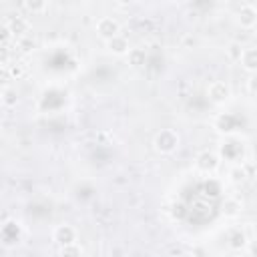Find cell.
<instances>
[{"label": "cell", "mask_w": 257, "mask_h": 257, "mask_svg": "<svg viewBox=\"0 0 257 257\" xmlns=\"http://www.w3.org/2000/svg\"><path fill=\"white\" fill-rule=\"evenodd\" d=\"M241 66L249 72H257V46H245L243 50V56H241Z\"/></svg>", "instance_id": "30bf717a"}, {"label": "cell", "mask_w": 257, "mask_h": 257, "mask_svg": "<svg viewBox=\"0 0 257 257\" xmlns=\"http://www.w3.org/2000/svg\"><path fill=\"white\" fill-rule=\"evenodd\" d=\"M237 22L241 28H255L257 26V8L253 4H241L237 10Z\"/></svg>", "instance_id": "8992f818"}, {"label": "cell", "mask_w": 257, "mask_h": 257, "mask_svg": "<svg viewBox=\"0 0 257 257\" xmlns=\"http://www.w3.org/2000/svg\"><path fill=\"white\" fill-rule=\"evenodd\" d=\"M229 175H231V181H233V183H243V181H245V177H247V173H245V169H243L241 165L233 167Z\"/></svg>", "instance_id": "ffe728a7"}, {"label": "cell", "mask_w": 257, "mask_h": 257, "mask_svg": "<svg viewBox=\"0 0 257 257\" xmlns=\"http://www.w3.org/2000/svg\"><path fill=\"white\" fill-rule=\"evenodd\" d=\"M247 90H249L251 94H257V72L251 74V78L247 80Z\"/></svg>", "instance_id": "7402d4cb"}, {"label": "cell", "mask_w": 257, "mask_h": 257, "mask_svg": "<svg viewBox=\"0 0 257 257\" xmlns=\"http://www.w3.org/2000/svg\"><path fill=\"white\" fill-rule=\"evenodd\" d=\"M177 257H195V255H189V253H181V255H177Z\"/></svg>", "instance_id": "d4e9b609"}, {"label": "cell", "mask_w": 257, "mask_h": 257, "mask_svg": "<svg viewBox=\"0 0 257 257\" xmlns=\"http://www.w3.org/2000/svg\"><path fill=\"white\" fill-rule=\"evenodd\" d=\"M6 70H8V74L12 76V78H22L24 74H26V62H22V60H12L8 66H6Z\"/></svg>", "instance_id": "2e32d148"}, {"label": "cell", "mask_w": 257, "mask_h": 257, "mask_svg": "<svg viewBox=\"0 0 257 257\" xmlns=\"http://www.w3.org/2000/svg\"><path fill=\"white\" fill-rule=\"evenodd\" d=\"M241 211H243V203H241V199H237V197H227V199L223 201V205H221V213H223V217H227V219L239 217Z\"/></svg>", "instance_id": "9c48e42d"}, {"label": "cell", "mask_w": 257, "mask_h": 257, "mask_svg": "<svg viewBox=\"0 0 257 257\" xmlns=\"http://www.w3.org/2000/svg\"><path fill=\"white\" fill-rule=\"evenodd\" d=\"M247 251H249V255H251V257H257V237H255V239H251V241L247 243Z\"/></svg>", "instance_id": "603a6c76"}, {"label": "cell", "mask_w": 257, "mask_h": 257, "mask_svg": "<svg viewBox=\"0 0 257 257\" xmlns=\"http://www.w3.org/2000/svg\"><path fill=\"white\" fill-rule=\"evenodd\" d=\"M60 257H82V247L78 243L60 247Z\"/></svg>", "instance_id": "d6986e66"}, {"label": "cell", "mask_w": 257, "mask_h": 257, "mask_svg": "<svg viewBox=\"0 0 257 257\" xmlns=\"http://www.w3.org/2000/svg\"><path fill=\"white\" fill-rule=\"evenodd\" d=\"M215 126H217L219 133H233L237 128V118L233 114H229V112L219 114L217 120H215Z\"/></svg>", "instance_id": "8fae6325"}, {"label": "cell", "mask_w": 257, "mask_h": 257, "mask_svg": "<svg viewBox=\"0 0 257 257\" xmlns=\"http://www.w3.org/2000/svg\"><path fill=\"white\" fill-rule=\"evenodd\" d=\"M153 147L161 155L175 153L177 147H179V135H177V131H173V128H161L155 135V139H153Z\"/></svg>", "instance_id": "6da1fadb"}, {"label": "cell", "mask_w": 257, "mask_h": 257, "mask_svg": "<svg viewBox=\"0 0 257 257\" xmlns=\"http://www.w3.org/2000/svg\"><path fill=\"white\" fill-rule=\"evenodd\" d=\"M171 213H173V217H177V219H183V215H185V207L179 203V205H175V207H173V211H171Z\"/></svg>", "instance_id": "cb8c5ba5"}, {"label": "cell", "mask_w": 257, "mask_h": 257, "mask_svg": "<svg viewBox=\"0 0 257 257\" xmlns=\"http://www.w3.org/2000/svg\"><path fill=\"white\" fill-rule=\"evenodd\" d=\"M205 191H207V195H209V191H211V195L217 197V195L221 193V187H219V183H215V181H207V183H205Z\"/></svg>", "instance_id": "44dd1931"}, {"label": "cell", "mask_w": 257, "mask_h": 257, "mask_svg": "<svg viewBox=\"0 0 257 257\" xmlns=\"http://www.w3.org/2000/svg\"><path fill=\"white\" fill-rule=\"evenodd\" d=\"M221 165V157L215 153V151H201L197 157H195V167L201 171V173H215Z\"/></svg>", "instance_id": "3957f363"}, {"label": "cell", "mask_w": 257, "mask_h": 257, "mask_svg": "<svg viewBox=\"0 0 257 257\" xmlns=\"http://www.w3.org/2000/svg\"><path fill=\"white\" fill-rule=\"evenodd\" d=\"M126 60L133 68H139L147 62V50L145 48H131L128 54H126Z\"/></svg>", "instance_id": "7c38bea8"}, {"label": "cell", "mask_w": 257, "mask_h": 257, "mask_svg": "<svg viewBox=\"0 0 257 257\" xmlns=\"http://www.w3.org/2000/svg\"><path fill=\"white\" fill-rule=\"evenodd\" d=\"M4 26L12 32L14 40H18V38H22V36L30 34V20H28L26 16H20V14L12 16V18H6Z\"/></svg>", "instance_id": "5b68a950"}, {"label": "cell", "mask_w": 257, "mask_h": 257, "mask_svg": "<svg viewBox=\"0 0 257 257\" xmlns=\"http://www.w3.org/2000/svg\"><path fill=\"white\" fill-rule=\"evenodd\" d=\"M16 46H18L20 50H24V52H30V50H34V48H36V38H34V36H32V32H30V34H26V36L18 38V40H16Z\"/></svg>", "instance_id": "ac0fdd59"}, {"label": "cell", "mask_w": 257, "mask_h": 257, "mask_svg": "<svg viewBox=\"0 0 257 257\" xmlns=\"http://www.w3.org/2000/svg\"><path fill=\"white\" fill-rule=\"evenodd\" d=\"M207 96H209L211 102H215V104H223V102H227V100L231 98V88H229L227 82H223V80H215V82H211V84L207 86Z\"/></svg>", "instance_id": "277c9868"}, {"label": "cell", "mask_w": 257, "mask_h": 257, "mask_svg": "<svg viewBox=\"0 0 257 257\" xmlns=\"http://www.w3.org/2000/svg\"><path fill=\"white\" fill-rule=\"evenodd\" d=\"M94 30H96V34H98L100 38H104V40L108 42L110 38H114V36L120 34V24H118V20L112 18V16H100V18L96 20V24H94Z\"/></svg>", "instance_id": "7a4b0ae2"}, {"label": "cell", "mask_w": 257, "mask_h": 257, "mask_svg": "<svg viewBox=\"0 0 257 257\" xmlns=\"http://www.w3.org/2000/svg\"><path fill=\"white\" fill-rule=\"evenodd\" d=\"M52 239L60 245V247H66V245H72L76 243V229L72 225H58L54 231H52Z\"/></svg>", "instance_id": "52a82bcc"}, {"label": "cell", "mask_w": 257, "mask_h": 257, "mask_svg": "<svg viewBox=\"0 0 257 257\" xmlns=\"http://www.w3.org/2000/svg\"><path fill=\"white\" fill-rule=\"evenodd\" d=\"M106 48H108V52H112L116 56H126L128 50H131V44H128V38L126 36L118 34V36H114V38H110L106 42Z\"/></svg>", "instance_id": "ba28073f"}, {"label": "cell", "mask_w": 257, "mask_h": 257, "mask_svg": "<svg viewBox=\"0 0 257 257\" xmlns=\"http://www.w3.org/2000/svg\"><path fill=\"white\" fill-rule=\"evenodd\" d=\"M20 8L30 14H40V12L48 10V2L46 0H24V2H20Z\"/></svg>", "instance_id": "5bb4252c"}, {"label": "cell", "mask_w": 257, "mask_h": 257, "mask_svg": "<svg viewBox=\"0 0 257 257\" xmlns=\"http://www.w3.org/2000/svg\"><path fill=\"white\" fill-rule=\"evenodd\" d=\"M0 102H2V106H6V108L16 106V102H18L16 88H12V86H2V90H0Z\"/></svg>", "instance_id": "4fadbf2b"}, {"label": "cell", "mask_w": 257, "mask_h": 257, "mask_svg": "<svg viewBox=\"0 0 257 257\" xmlns=\"http://www.w3.org/2000/svg\"><path fill=\"white\" fill-rule=\"evenodd\" d=\"M247 243H249V241H247V235H245L243 231H233V233L229 235V247L235 249V251L245 249Z\"/></svg>", "instance_id": "9a60e30c"}, {"label": "cell", "mask_w": 257, "mask_h": 257, "mask_svg": "<svg viewBox=\"0 0 257 257\" xmlns=\"http://www.w3.org/2000/svg\"><path fill=\"white\" fill-rule=\"evenodd\" d=\"M225 50H227V56H229L231 60L239 62V60H241V56H243V50H245V46H243L239 40H233V42H229V46H227Z\"/></svg>", "instance_id": "e0dca14e"}]
</instances>
